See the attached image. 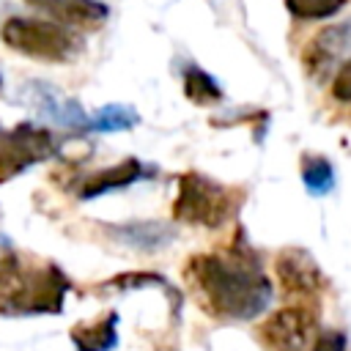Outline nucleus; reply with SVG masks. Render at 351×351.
<instances>
[{
  "label": "nucleus",
  "mask_w": 351,
  "mask_h": 351,
  "mask_svg": "<svg viewBox=\"0 0 351 351\" xmlns=\"http://www.w3.org/2000/svg\"><path fill=\"white\" fill-rule=\"evenodd\" d=\"M184 280L200 310L219 321H252L274 299L269 274L241 244H236L230 255H192L184 266Z\"/></svg>",
  "instance_id": "obj_1"
},
{
  "label": "nucleus",
  "mask_w": 351,
  "mask_h": 351,
  "mask_svg": "<svg viewBox=\"0 0 351 351\" xmlns=\"http://www.w3.org/2000/svg\"><path fill=\"white\" fill-rule=\"evenodd\" d=\"M71 282L55 263H36L14 250L0 252V315L60 313Z\"/></svg>",
  "instance_id": "obj_2"
},
{
  "label": "nucleus",
  "mask_w": 351,
  "mask_h": 351,
  "mask_svg": "<svg viewBox=\"0 0 351 351\" xmlns=\"http://www.w3.org/2000/svg\"><path fill=\"white\" fill-rule=\"evenodd\" d=\"M241 189L228 186L211 176H203L197 170L178 176V192L173 200V219L197 225V228H222L230 222V217L239 211Z\"/></svg>",
  "instance_id": "obj_3"
},
{
  "label": "nucleus",
  "mask_w": 351,
  "mask_h": 351,
  "mask_svg": "<svg viewBox=\"0 0 351 351\" xmlns=\"http://www.w3.org/2000/svg\"><path fill=\"white\" fill-rule=\"evenodd\" d=\"M0 38L14 52L33 60H47V63H69L82 49L77 30L55 19L49 22V19H33V16H11L3 25Z\"/></svg>",
  "instance_id": "obj_4"
},
{
  "label": "nucleus",
  "mask_w": 351,
  "mask_h": 351,
  "mask_svg": "<svg viewBox=\"0 0 351 351\" xmlns=\"http://www.w3.org/2000/svg\"><path fill=\"white\" fill-rule=\"evenodd\" d=\"M58 154V143L49 129L19 123L0 134V186L22 176L33 165H41Z\"/></svg>",
  "instance_id": "obj_5"
},
{
  "label": "nucleus",
  "mask_w": 351,
  "mask_h": 351,
  "mask_svg": "<svg viewBox=\"0 0 351 351\" xmlns=\"http://www.w3.org/2000/svg\"><path fill=\"white\" fill-rule=\"evenodd\" d=\"M318 313L321 307L285 302L258 326V340L269 351H304L318 337Z\"/></svg>",
  "instance_id": "obj_6"
},
{
  "label": "nucleus",
  "mask_w": 351,
  "mask_h": 351,
  "mask_svg": "<svg viewBox=\"0 0 351 351\" xmlns=\"http://www.w3.org/2000/svg\"><path fill=\"white\" fill-rule=\"evenodd\" d=\"M274 277L285 296V302L296 304H321V293L326 288V277L318 261L302 247H285L274 258Z\"/></svg>",
  "instance_id": "obj_7"
},
{
  "label": "nucleus",
  "mask_w": 351,
  "mask_h": 351,
  "mask_svg": "<svg viewBox=\"0 0 351 351\" xmlns=\"http://www.w3.org/2000/svg\"><path fill=\"white\" fill-rule=\"evenodd\" d=\"M351 49V22L326 27L318 36L310 38V44L302 52L304 69L313 80H326V74L337 66V60Z\"/></svg>",
  "instance_id": "obj_8"
},
{
  "label": "nucleus",
  "mask_w": 351,
  "mask_h": 351,
  "mask_svg": "<svg viewBox=\"0 0 351 351\" xmlns=\"http://www.w3.org/2000/svg\"><path fill=\"white\" fill-rule=\"evenodd\" d=\"M25 3L74 30H96L107 19V5L99 0H25Z\"/></svg>",
  "instance_id": "obj_9"
},
{
  "label": "nucleus",
  "mask_w": 351,
  "mask_h": 351,
  "mask_svg": "<svg viewBox=\"0 0 351 351\" xmlns=\"http://www.w3.org/2000/svg\"><path fill=\"white\" fill-rule=\"evenodd\" d=\"M145 176V167L140 159L129 156L118 165H110L104 170H96L90 173L80 186H77V197L80 200H93V197H101L107 192H115V189H126L132 186L134 181H140Z\"/></svg>",
  "instance_id": "obj_10"
},
{
  "label": "nucleus",
  "mask_w": 351,
  "mask_h": 351,
  "mask_svg": "<svg viewBox=\"0 0 351 351\" xmlns=\"http://www.w3.org/2000/svg\"><path fill=\"white\" fill-rule=\"evenodd\" d=\"M123 247L140 250V252H154L167 247L176 239V228L156 222V219H137V222H126V225H110L107 228Z\"/></svg>",
  "instance_id": "obj_11"
},
{
  "label": "nucleus",
  "mask_w": 351,
  "mask_h": 351,
  "mask_svg": "<svg viewBox=\"0 0 351 351\" xmlns=\"http://www.w3.org/2000/svg\"><path fill=\"white\" fill-rule=\"evenodd\" d=\"M77 351H112L118 346V313L107 310L93 321H80L69 329Z\"/></svg>",
  "instance_id": "obj_12"
},
{
  "label": "nucleus",
  "mask_w": 351,
  "mask_h": 351,
  "mask_svg": "<svg viewBox=\"0 0 351 351\" xmlns=\"http://www.w3.org/2000/svg\"><path fill=\"white\" fill-rule=\"evenodd\" d=\"M299 176H302L304 189L315 197H324L335 189V167L321 154H304L299 162Z\"/></svg>",
  "instance_id": "obj_13"
},
{
  "label": "nucleus",
  "mask_w": 351,
  "mask_h": 351,
  "mask_svg": "<svg viewBox=\"0 0 351 351\" xmlns=\"http://www.w3.org/2000/svg\"><path fill=\"white\" fill-rule=\"evenodd\" d=\"M184 96L192 104L208 107V104L222 101V88L217 85V80L208 71H203L200 66H189L184 71Z\"/></svg>",
  "instance_id": "obj_14"
},
{
  "label": "nucleus",
  "mask_w": 351,
  "mask_h": 351,
  "mask_svg": "<svg viewBox=\"0 0 351 351\" xmlns=\"http://www.w3.org/2000/svg\"><path fill=\"white\" fill-rule=\"evenodd\" d=\"M137 123H140V115L129 104H107L93 118H88L85 129H93V132H126V129H132Z\"/></svg>",
  "instance_id": "obj_15"
},
{
  "label": "nucleus",
  "mask_w": 351,
  "mask_h": 351,
  "mask_svg": "<svg viewBox=\"0 0 351 351\" xmlns=\"http://www.w3.org/2000/svg\"><path fill=\"white\" fill-rule=\"evenodd\" d=\"M296 19H326L346 8L348 0H282Z\"/></svg>",
  "instance_id": "obj_16"
},
{
  "label": "nucleus",
  "mask_w": 351,
  "mask_h": 351,
  "mask_svg": "<svg viewBox=\"0 0 351 351\" xmlns=\"http://www.w3.org/2000/svg\"><path fill=\"white\" fill-rule=\"evenodd\" d=\"M332 99L343 101V104H351V58H346L343 66L332 77Z\"/></svg>",
  "instance_id": "obj_17"
}]
</instances>
